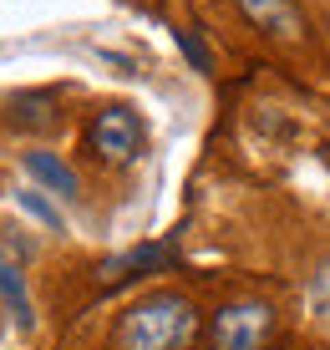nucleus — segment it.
Here are the masks:
<instances>
[{
    "mask_svg": "<svg viewBox=\"0 0 330 350\" xmlns=\"http://www.w3.org/2000/svg\"><path fill=\"white\" fill-rule=\"evenodd\" d=\"M199 340V305L178 289H153L112 320L107 350H188Z\"/></svg>",
    "mask_w": 330,
    "mask_h": 350,
    "instance_id": "nucleus-1",
    "label": "nucleus"
},
{
    "mask_svg": "<svg viewBox=\"0 0 330 350\" xmlns=\"http://www.w3.org/2000/svg\"><path fill=\"white\" fill-rule=\"evenodd\" d=\"M275 305L264 299H234L224 305L209 325V345L214 350H270L275 340Z\"/></svg>",
    "mask_w": 330,
    "mask_h": 350,
    "instance_id": "nucleus-2",
    "label": "nucleus"
},
{
    "mask_svg": "<svg viewBox=\"0 0 330 350\" xmlns=\"http://www.w3.org/2000/svg\"><path fill=\"white\" fill-rule=\"evenodd\" d=\"M87 142H92V152H97L107 167H127V163L142 152V117L132 112V107L112 102V107H102V112L92 117Z\"/></svg>",
    "mask_w": 330,
    "mask_h": 350,
    "instance_id": "nucleus-3",
    "label": "nucleus"
},
{
    "mask_svg": "<svg viewBox=\"0 0 330 350\" xmlns=\"http://www.w3.org/2000/svg\"><path fill=\"white\" fill-rule=\"evenodd\" d=\"M244 10V21H249L254 31H264L270 41H300L305 36V10L300 0H234Z\"/></svg>",
    "mask_w": 330,
    "mask_h": 350,
    "instance_id": "nucleus-4",
    "label": "nucleus"
},
{
    "mask_svg": "<svg viewBox=\"0 0 330 350\" xmlns=\"http://www.w3.org/2000/svg\"><path fill=\"white\" fill-rule=\"evenodd\" d=\"M173 259H178V244L173 239H157V244H142V249H127V254L107 259L102 269H97V280L112 289V284H127V280H138V274H148V269H168Z\"/></svg>",
    "mask_w": 330,
    "mask_h": 350,
    "instance_id": "nucleus-5",
    "label": "nucleus"
},
{
    "mask_svg": "<svg viewBox=\"0 0 330 350\" xmlns=\"http://www.w3.org/2000/svg\"><path fill=\"white\" fill-rule=\"evenodd\" d=\"M56 122H61V96L51 87L16 92L5 102V127H16V132H51Z\"/></svg>",
    "mask_w": 330,
    "mask_h": 350,
    "instance_id": "nucleus-6",
    "label": "nucleus"
},
{
    "mask_svg": "<svg viewBox=\"0 0 330 350\" xmlns=\"http://www.w3.org/2000/svg\"><path fill=\"white\" fill-rule=\"evenodd\" d=\"M21 163H26V173H31L41 188H51L56 198H66V203L81 198V178H77V167H71L66 158H56V152H46V148H31Z\"/></svg>",
    "mask_w": 330,
    "mask_h": 350,
    "instance_id": "nucleus-7",
    "label": "nucleus"
},
{
    "mask_svg": "<svg viewBox=\"0 0 330 350\" xmlns=\"http://www.w3.org/2000/svg\"><path fill=\"white\" fill-rule=\"evenodd\" d=\"M0 299H5V310L21 320V330H31L36 325V305H31V295H26V274H21V264L0 249Z\"/></svg>",
    "mask_w": 330,
    "mask_h": 350,
    "instance_id": "nucleus-8",
    "label": "nucleus"
},
{
    "mask_svg": "<svg viewBox=\"0 0 330 350\" xmlns=\"http://www.w3.org/2000/svg\"><path fill=\"white\" fill-rule=\"evenodd\" d=\"M16 203L31 213L36 224H46L51 234H61V228H66V219L56 213V203H46V198H41V188H21V193H16Z\"/></svg>",
    "mask_w": 330,
    "mask_h": 350,
    "instance_id": "nucleus-9",
    "label": "nucleus"
},
{
    "mask_svg": "<svg viewBox=\"0 0 330 350\" xmlns=\"http://www.w3.org/2000/svg\"><path fill=\"white\" fill-rule=\"evenodd\" d=\"M178 46L193 56V66H199V71H209V51H203V41H199L193 31H178Z\"/></svg>",
    "mask_w": 330,
    "mask_h": 350,
    "instance_id": "nucleus-10",
    "label": "nucleus"
},
{
    "mask_svg": "<svg viewBox=\"0 0 330 350\" xmlns=\"http://www.w3.org/2000/svg\"><path fill=\"white\" fill-rule=\"evenodd\" d=\"M325 26H330V0H325Z\"/></svg>",
    "mask_w": 330,
    "mask_h": 350,
    "instance_id": "nucleus-11",
    "label": "nucleus"
}]
</instances>
